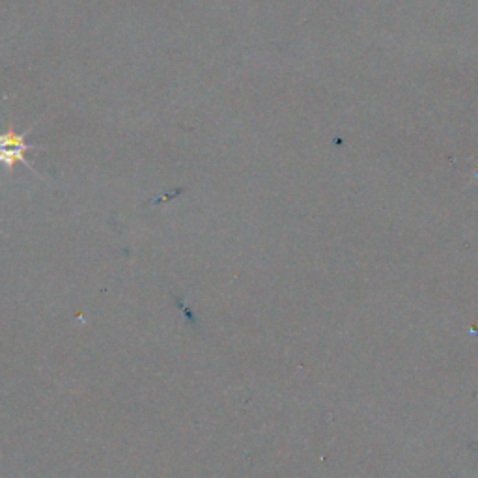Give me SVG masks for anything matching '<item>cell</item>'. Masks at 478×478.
<instances>
[{"mask_svg": "<svg viewBox=\"0 0 478 478\" xmlns=\"http://www.w3.org/2000/svg\"><path fill=\"white\" fill-rule=\"evenodd\" d=\"M25 135H16L12 130L6 133H0V163H5L8 169H14L17 161L25 163V151L36 150V146H30L25 142ZM28 167V165H26Z\"/></svg>", "mask_w": 478, "mask_h": 478, "instance_id": "1", "label": "cell"}]
</instances>
